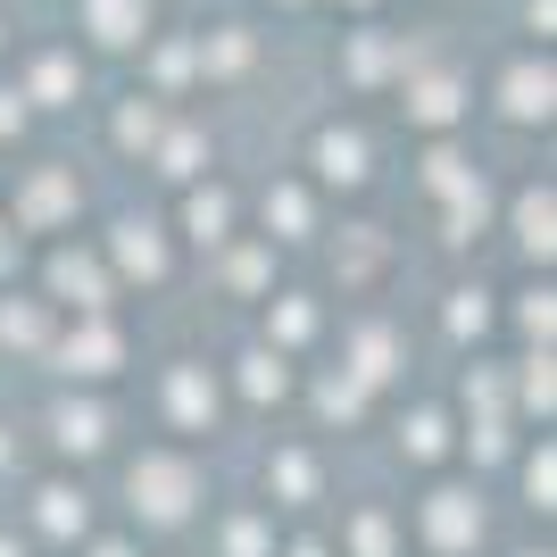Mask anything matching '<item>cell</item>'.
I'll return each instance as SVG.
<instances>
[{"instance_id": "7a4b0ae2", "label": "cell", "mask_w": 557, "mask_h": 557, "mask_svg": "<svg viewBox=\"0 0 557 557\" xmlns=\"http://www.w3.org/2000/svg\"><path fill=\"white\" fill-rule=\"evenodd\" d=\"M458 499H466V491H433V499H424V524H433V541H442V549H466V541L483 533V524H466Z\"/></svg>"}, {"instance_id": "6da1fadb", "label": "cell", "mask_w": 557, "mask_h": 557, "mask_svg": "<svg viewBox=\"0 0 557 557\" xmlns=\"http://www.w3.org/2000/svg\"><path fill=\"white\" fill-rule=\"evenodd\" d=\"M191 491H200L191 458L150 449V458L134 466V516H150V524H184V516H191Z\"/></svg>"}, {"instance_id": "277c9868", "label": "cell", "mask_w": 557, "mask_h": 557, "mask_svg": "<svg viewBox=\"0 0 557 557\" xmlns=\"http://www.w3.org/2000/svg\"><path fill=\"white\" fill-rule=\"evenodd\" d=\"M100 557H125V549H116V541H109V549H100Z\"/></svg>"}, {"instance_id": "3957f363", "label": "cell", "mask_w": 557, "mask_h": 557, "mask_svg": "<svg viewBox=\"0 0 557 557\" xmlns=\"http://www.w3.org/2000/svg\"><path fill=\"white\" fill-rule=\"evenodd\" d=\"M0 557H25V541H0Z\"/></svg>"}]
</instances>
